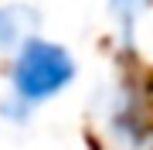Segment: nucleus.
Masks as SVG:
<instances>
[{
    "label": "nucleus",
    "instance_id": "obj_1",
    "mask_svg": "<svg viewBox=\"0 0 153 150\" xmlns=\"http://www.w3.org/2000/svg\"><path fill=\"white\" fill-rule=\"evenodd\" d=\"M75 78H78L75 55L65 45L41 38V34H31L7 61V89L27 109L58 99Z\"/></svg>",
    "mask_w": 153,
    "mask_h": 150
},
{
    "label": "nucleus",
    "instance_id": "obj_3",
    "mask_svg": "<svg viewBox=\"0 0 153 150\" xmlns=\"http://www.w3.org/2000/svg\"><path fill=\"white\" fill-rule=\"evenodd\" d=\"M150 7V0H109V14L123 24V31H133L136 17Z\"/></svg>",
    "mask_w": 153,
    "mask_h": 150
},
{
    "label": "nucleus",
    "instance_id": "obj_2",
    "mask_svg": "<svg viewBox=\"0 0 153 150\" xmlns=\"http://www.w3.org/2000/svg\"><path fill=\"white\" fill-rule=\"evenodd\" d=\"M41 28V10L34 4L14 0V4H0V55H14L31 34Z\"/></svg>",
    "mask_w": 153,
    "mask_h": 150
}]
</instances>
